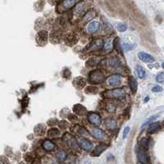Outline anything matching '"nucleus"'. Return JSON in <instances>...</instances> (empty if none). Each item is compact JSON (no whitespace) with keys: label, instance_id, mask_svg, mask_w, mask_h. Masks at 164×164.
<instances>
[{"label":"nucleus","instance_id":"7","mask_svg":"<svg viewBox=\"0 0 164 164\" xmlns=\"http://www.w3.org/2000/svg\"><path fill=\"white\" fill-rule=\"evenodd\" d=\"M102 46H103V42H102V40L97 39V40H94L90 43V45H89L87 49L89 51H95V50H99L100 48H102Z\"/></svg>","mask_w":164,"mask_h":164},{"label":"nucleus","instance_id":"11","mask_svg":"<svg viewBox=\"0 0 164 164\" xmlns=\"http://www.w3.org/2000/svg\"><path fill=\"white\" fill-rule=\"evenodd\" d=\"M138 58H140V60H141L144 62H147V63H150V62H154L155 61V59L153 56H151L147 53L144 52H140L138 53Z\"/></svg>","mask_w":164,"mask_h":164},{"label":"nucleus","instance_id":"44","mask_svg":"<svg viewBox=\"0 0 164 164\" xmlns=\"http://www.w3.org/2000/svg\"><path fill=\"white\" fill-rule=\"evenodd\" d=\"M114 159V156H113V154H108V161H112Z\"/></svg>","mask_w":164,"mask_h":164},{"label":"nucleus","instance_id":"33","mask_svg":"<svg viewBox=\"0 0 164 164\" xmlns=\"http://www.w3.org/2000/svg\"><path fill=\"white\" fill-rule=\"evenodd\" d=\"M140 145H141V147L142 148L147 149L148 148H149V140L146 139V138L142 139V140H140Z\"/></svg>","mask_w":164,"mask_h":164},{"label":"nucleus","instance_id":"3","mask_svg":"<svg viewBox=\"0 0 164 164\" xmlns=\"http://www.w3.org/2000/svg\"><path fill=\"white\" fill-rule=\"evenodd\" d=\"M103 80H104V74L99 69L94 70V71H93V72L89 73V81L91 84L98 85V84L102 83L103 81Z\"/></svg>","mask_w":164,"mask_h":164},{"label":"nucleus","instance_id":"10","mask_svg":"<svg viewBox=\"0 0 164 164\" xmlns=\"http://www.w3.org/2000/svg\"><path fill=\"white\" fill-rule=\"evenodd\" d=\"M99 28H100V23L99 21H92L87 25L86 31L89 34H94L99 31Z\"/></svg>","mask_w":164,"mask_h":164},{"label":"nucleus","instance_id":"35","mask_svg":"<svg viewBox=\"0 0 164 164\" xmlns=\"http://www.w3.org/2000/svg\"><path fill=\"white\" fill-rule=\"evenodd\" d=\"M135 46V45H129V44H127V43H124L123 44V49H124V51L127 52L129 51V50L133 49Z\"/></svg>","mask_w":164,"mask_h":164},{"label":"nucleus","instance_id":"13","mask_svg":"<svg viewBox=\"0 0 164 164\" xmlns=\"http://www.w3.org/2000/svg\"><path fill=\"white\" fill-rule=\"evenodd\" d=\"M137 157H138V159L140 162V163L146 164L149 163V157L148 156V154L144 151L142 150V149L138 151V153H137Z\"/></svg>","mask_w":164,"mask_h":164},{"label":"nucleus","instance_id":"2","mask_svg":"<svg viewBox=\"0 0 164 164\" xmlns=\"http://www.w3.org/2000/svg\"><path fill=\"white\" fill-rule=\"evenodd\" d=\"M81 0H63L60 4H58L56 8V11L58 13H62L66 11L70 10L71 8L75 7Z\"/></svg>","mask_w":164,"mask_h":164},{"label":"nucleus","instance_id":"29","mask_svg":"<svg viewBox=\"0 0 164 164\" xmlns=\"http://www.w3.org/2000/svg\"><path fill=\"white\" fill-rule=\"evenodd\" d=\"M44 6H45V0H40V1H38L37 3L34 4L35 10L38 11V12L42 11V9L44 8Z\"/></svg>","mask_w":164,"mask_h":164},{"label":"nucleus","instance_id":"21","mask_svg":"<svg viewBox=\"0 0 164 164\" xmlns=\"http://www.w3.org/2000/svg\"><path fill=\"white\" fill-rule=\"evenodd\" d=\"M129 86H130V88L132 93L135 94L137 91L138 83H137L136 80L134 78L133 76H130V78H129Z\"/></svg>","mask_w":164,"mask_h":164},{"label":"nucleus","instance_id":"34","mask_svg":"<svg viewBox=\"0 0 164 164\" xmlns=\"http://www.w3.org/2000/svg\"><path fill=\"white\" fill-rule=\"evenodd\" d=\"M98 92V89L96 87H93V86H89L86 89V93H89V94H95Z\"/></svg>","mask_w":164,"mask_h":164},{"label":"nucleus","instance_id":"25","mask_svg":"<svg viewBox=\"0 0 164 164\" xmlns=\"http://www.w3.org/2000/svg\"><path fill=\"white\" fill-rule=\"evenodd\" d=\"M105 126L108 129H109V130H113V129H115L116 127V121L114 119H112V118H110V119H107L106 122H105Z\"/></svg>","mask_w":164,"mask_h":164},{"label":"nucleus","instance_id":"46","mask_svg":"<svg viewBox=\"0 0 164 164\" xmlns=\"http://www.w3.org/2000/svg\"><path fill=\"white\" fill-rule=\"evenodd\" d=\"M85 164H92V163H91V162H87V163H86Z\"/></svg>","mask_w":164,"mask_h":164},{"label":"nucleus","instance_id":"15","mask_svg":"<svg viewBox=\"0 0 164 164\" xmlns=\"http://www.w3.org/2000/svg\"><path fill=\"white\" fill-rule=\"evenodd\" d=\"M47 39H48V32L46 31H40L36 36V41L39 45L40 42L43 43V45H45V43L47 42Z\"/></svg>","mask_w":164,"mask_h":164},{"label":"nucleus","instance_id":"1","mask_svg":"<svg viewBox=\"0 0 164 164\" xmlns=\"http://www.w3.org/2000/svg\"><path fill=\"white\" fill-rule=\"evenodd\" d=\"M91 4V0H84L82 2H79L74 9V16L76 17H83L89 10Z\"/></svg>","mask_w":164,"mask_h":164},{"label":"nucleus","instance_id":"45","mask_svg":"<svg viewBox=\"0 0 164 164\" xmlns=\"http://www.w3.org/2000/svg\"><path fill=\"white\" fill-rule=\"evenodd\" d=\"M149 97H146V98H145V99H144V102H148V101H149Z\"/></svg>","mask_w":164,"mask_h":164},{"label":"nucleus","instance_id":"39","mask_svg":"<svg viewBox=\"0 0 164 164\" xmlns=\"http://www.w3.org/2000/svg\"><path fill=\"white\" fill-rule=\"evenodd\" d=\"M157 117H158V115H155V116H151V117H149V118L148 119L147 122H145L144 123L143 127H144V126H146L147 124H149V122H152L153 120L157 119Z\"/></svg>","mask_w":164,"mask_h":164},{"label":"nucleus","instance_id":"31","mask_svg":"<svg viewBox=\"0 0 164 164\" xmlns=\"http://www.w3.org/2000/svg\"><path fill=\"white\" fill-rule=\"evenodd\" d=\"M106 109L108 113H113L115 111H116V106H115L113 103H112V102H109V103H108V104H107Z\"/></svg>","mask_w":164,"mask_h":164},{"label":"nucleus","instance_id":"48","mask_svg":"<svg viewBox=\"0 0 164 164\" xmlns=\"http://www.w3.org/2000/svg\"><path fill=\"white\" fill-rule=\"evenodd\" d=\"M54 2H58V1H60V0H53Z\"/></svg>","mask_w":164,"mask_h":164},{"label":"nucleus","instance_id":"37","mask_svg":"<svg viewBox=\"0 0 164 164\" xmlns=\"http://www.w3.org/2000/svg\"><path fill=\"white\" fill-rule=\"evenodd\" d=\"M127 26L125 24H122V23H120V24L117 25V30L121 32H124V31H127Z\"/></svg>","mask_w":164,"mask_h":164},{"label":"nucleus","instance_id":"4","mask_svg":"<svg viewBox=\"0 0 164 164\" xmlns=\"http://www.w3.org/2000/svg\"><path fill=\"white\" fill-rule=\"evenodd\" d=\"M96 16V12L94 10H89L87 12H86L81 18V25H86V24H89V21L91 20H93Z\"/></svg>","mask_w":164,"mask_h":164},{"label":"nucleus","instance_id":"19","mask_svg":"<svg viewBox=\"0 0 164 164\" xmlns=\"http://www.w3.org/2000/svg\"><path fill=\"white\" fill-rule=\"evenodd\" d=\"M69 139H66L67 140V143L68 144V146L72 149H75V150H78L79 149V144L78 143L76 142L75 138H73L72 136H71L70 135H68Z\"/></svg>","mask_w":164,"mask_h":164},{"label":"nucleus","instance_id":"6","mask_svg":"<svg viewBox=\"0 0 164 164\" xmlns=\"http://www.w3.org/2000/svg\"><path fill=\"white\" fill-rule=\"evenodd\" d=\"M111 95L113 96L114 99H118V100H124L126 98V92L123 89L117 88V89H113L112 91H110Z\"/></svg>","mask_w":164,"mask_h":164},{"label":"nucleus","instance_id":"40","mask_svg":"<svg viewBox=\"0 0 164 164\" xmlns=\"http://www.w3.org/2000/svg\"><path fill=\"white\" fill-rule=\"evenodd\" d=\"M152 91L154 93H157V92H161V91H163V88L159 86H155L154 87H153V89H152Z\"/></svg>","mask_w":164,"mask_h":164},{"label":"nucleus","instance_id":"27","mask_svg":"<svg viewBox=\"0 0 164 164\" xmlns=\"http://www.w3.org/2000/svg\"><path fill=\"white\" fill-rule=\"evenodd\" d=\"M67 153L64 150H59L57 152L56 154V157L58 158L59 161H64L67 158Z\"/></svg>","mask_w":164,"mask_h":164},{"label":"nucleus","instance_id":"49","mask_svg":"<svg viewBox=\"0 0 164 164\" xmlns=\"http://www.w3.org/2000/svg\"><path fill=\"white\" fill-rule=\"evenodd\" d=\"M139 164H143V163H139Z\"/></svg>","mask_w":164,"mask_h":164},{"label":"nucleus","instance_id":"38","mask_svg":"<svg viewBox=\"0 0 164 164\" xmlns=\"http://www.w3.org/2000/svg\"><path fill=\"white\" fill-rule=\"evenodd\" d=\"M0 164H10V163L6 157L0 156Z\"/></svg>","mask_w":164,"mask_h":164},{"label":"nucleus","instance_id":"23","mask_svg":"<svg viewBox=\"0 0 164 164\" xmlns=\"http://www.w3.org/2000/svg\"><path fill=\"white\" fill-rule=\"evenodd\" d=\"M45 130H46V127L42 125V124H39L38 126L35 127L34 128V132L36 134V135L41 136V135H44L45 133Z\"/></svg>","mask_w":164,"mask_h":164},{"label":"nucleus","instance_id":"43","mask_svg":"<svg viewBox=\"0 0 164 164\" xmlns=\"http://www.w3.org/2000/svg\"><path fill=\"white\" fill-rule=\"evenodd\" d=\"M68 118L70 120H71V121H75V120L77 121V120H78V118H77V116H75L74 114H70V115H69V116H68Z\"/></svg>","mask_w":164,"mask_h":164},{"label":"nucleus","instance_id":"8","mask_svg":"<svg viewBox=\"0 0 164 164\" xmlns=\"http://www.w3.org/2000/svg\"><path fill=\"white\" fill-rule=\"evenodd\" d=\"M107 84L110 86H118L121 84V76L119 75H112L107 79Z\"/></svg>","mask_w":164,"mask_h":164},{"label":"nucleus","instance_id":"26","mask_svg":"<svg viewBox=\"0 0 164 164\" xmlns=\"http://www.w3.org/2000/svg\"><path fill=\"white\" fill-rule=\"evenodd\" d=\"M159 126H160V123L159 122L151 123L149 128H148V132L149 134H154L159 128Z\"/></svg>","mask_w":164,"mask_h":164},{"label":"nucleus","instance_id":"28","mask_svg":"<svg viewBox=\"0 0 164 164\" xmlns=\"http://www.w3.org/2000/svg\"><path fill=\"white\" fill-rule=\"evenodd\" d=\"M113 45H114V48H116V50L120 53H122V45L120 43L119 38L116 37V39H114V42H113Z\"/></svg>","mask_w":164,"mask_h":164},{"label":"nucleus","instance_id":"14","mask_svg":"<svg viewBox=\"0 0 164 164\" xmlns=\"http://www.w3.org/2000/svg\"><path fill=\"white\" fill-rule=\"evenodd\" d=\"M86 80L82 76H78L76 78L74 79V81H73V85L75 86L76 89H82L84 86H86Z\"/></svg>","mask_w":164,"mask_h":164},{"label":"nucleus","instance_id":"9","mask_svg":"<svg viewBox=\"0 0 164 164\" xmlns=\"http://www.w3.org/2000/svg\"><path fill=\"white\" fill-rule=\"evenodd\" d=\"M64 40H65L66 44L68 46H73L77 43L78 38L76 37L75 34H73V33H67L66 34L65 38H64Z\"/></svg>","mask_w":164,"mask_h":164},{"label":"nucleus","instance_id":"47","mask_svg":"<svg viewBox=\"0 0 164 164\" xmlns=\"http://www.w3.org/2000/svg\"><path fill=\"white\" fill-rule=\"evenodd\" d=\"M162 67H163V68H164V62H163V64H162Z\"/></svg>","mask_w":164,"mask_h":164},{"label":"nucleus","instance_id":"22","mask_svg":"<svg viewBox=\"0 0 164 164\" xmlns=\"http://www.w3.org/2000/svg\"><path fill=\"white\" fill-rule=\"evenodd\" d=\"M74 113L78 114V115H85L86 113V108L81 104H76L73 108Z\"/></svg>","mask_w":164,"mask_h":164},{"label":"nucleus","instance_id":"41","mask_svg":"<svg viewBox=\"0 0 164 164\" xmlns=\"http://www.w3.org/2000/svg\"><path fill=\"white\" fill-rule=\"evenodd\" d=\"M129 131H130V127H126L125 129H124V131H123V135H122V138L123 139H126L127 136V135L129 133Z\"/></svg>","mask_w":164,"mask_h":164},{"label":"nucleus","instance_id":"20","mask_svg":"<svg viewBox=\"0 0 164 164\" xmlns=\"http://www.w3.org/2000/svg\"><path fill=\"white\" fill-rule=\"evenodd\" d=\"M43 148L46 151H53L55 149V144L51 140H46L43 143Z\"/></svg>","mask_w":164,"mask_h":164},{"label":"nucleus","instance_id":"32","mask_svg":"<svg viewBox=\"0 0 164 164\" xmlns=\"http://www.w3.org/2000/svg\"><path fill=\"white\" fill-rule=\"evenodd\" d=\"M112 48V41H111V39H108L104 42V49L106 51H110Z\"/></svg>","mask_w":164,"mask_h":164},{"label":"nucleus","instance_id":"30","mask_svg":"<svg viewBox=\"0 0 164 164\" xmlns=\"http://www.w3.org/2000/svg\"><path fill=\"white\" fill-rule=\"evenodd\" d=\"M60 135V131L57 128H52L48 130V135L51 137H57Z\"/></svg>","mask_w":164,"mask_h":164},{"label":"nucleus","instance_id":"5","mask_svg":"<svg viewBox=\"0 0 164 164\" xmlns=\"http://www.w3.org/2000/svg\"><path fill=\"white\" fill-rule=\"evenodd\" d=\"M88 120L89 122L93 125H94L96 127H99L101 125L102 123V119H101V116H99L98 113H90L88 115Z\"/></svg>","mask_w":164,"mask_h":164},{"label":"nucleus","instance_id":"42","mask_svg":"<svg viewBox=\"0 0 164 164\" xmlns=\"http://www.w3.org/2000/svg\"><path fill=\"white\" fill-rule=\"evenodd\" d=\"M58 123V121L56 119H51L49 120L48 122V125H49L50 127H53V126H55L56 124Z\"/></svg>","mask_w":164,"mask_h":164},{"label":"nucleus","instance_id":"16","mask_svg":"<svg viewBox=\"0 0 164 164\" xmlns=\"http://www.w3.org/2000/svg\"><path fill=\"white\" fill-rule=\"evenodd\" d=\"M107 148H108V145H107V144H101L98 145V146L94 149V150L93 151L91 155L94 156V157H99V155L102 154L103 151L106 150Z\"/></svg>","mask_w":164,"mask_h":164},{"label":"nucleus","instance_id":"24","mask_svg":"<svg viewBox=\"0 0 164 164\" xmlns=\"http://www.w3.org/2000/svg\"><path fill=\"white\" fill-rule=\"evenodd\" d=\"M135 71H136L138 77L140 79H144L146 77V72H145V70L142 67L137 66L136 68H135Z\"/></svg>","mask_w":164,"mask_h":164},{"label":"nucleus","instance_id":"18","mask_svg":"<svg viewBox=\"0 0 164 164\" xmlns=\"http://www.w3.org/2000/svg\"><path fill=\"white\" fill-rule=\"evenodd\" d=\"M108 63H109V65L113 68H119L121 65H122L121 60L117 57H116V56L111 57L109 58V60H108Z\"/></svg>","mask_w":164,"mask_h":164},{"label":"nucleus","instance_id":"36","mask_svg":"<svg viewBox=\"0 0 164 164\" xmlns=\"http://www.w3.org/2000/svg\"><path fill=\"white\" fill-rule=\"evenodd\" d=\"M156 80L158 83H163L164 82V73L163 72H159L156 76Z\"/></svg>","mask_w":164,"mask_h":164},{"label":"nucleus","instance_id":"17","mask_svg":"<svg viewBox=\"0 0 164 164\" xmlns=\"http://www.w3.org/2000/svg\"><path fill=\"white\" fill-rule=\"evenodd\" d=\"M91 135L93 136L94 137L95 139H98V140H103L104 137H105V134L102 131L101 129H99V128H93L92 130H91Z\"/></svg>","mask_w":164,"mask_h":164},{"label":"nucleus","instance_id":"12","mask_svg":"<svg viewBox=\"0 0 164 164\" xmlns=\"http://www.w3.org/2000/svg\"><path fill=\"white\" fill-rule=\"evenodd\" d=\"M79 145L84 149L85 151H90L93 149V144L89 141V140H86V139H80L79 140Z\"/></svg>","mask_w":164,"mask_h":164}]
</instances>
